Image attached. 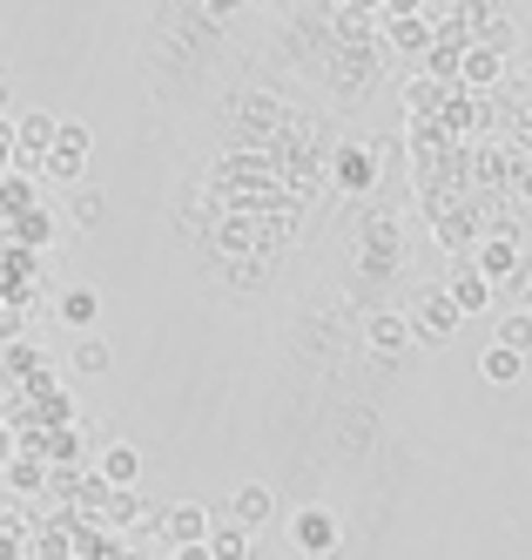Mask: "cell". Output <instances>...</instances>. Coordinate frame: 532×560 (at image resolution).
I'll return each mask as SVG.
<instances>
[{"label":"cell","mask_w":532,"mask_h":560,"mask_svg":"<svg viewBox=\"0 0 532 560\" xmlns=\"http://www.w3.org/2000/svg\"><path fill=\"white\" fill-rule=\"evenodd\" d=\"M68 365L81 372V378H102L108 365H115V351H108V338H74V358Z\"/></svg>","instance_id":"44dd1931"},{"label":"cell","mask_w":532,"mask_h":560,"mask_svg":"<svg viewBox=\"0 0 532 560\" xmlns=\"http://www.w3.org/2000/svg\"><path fill=\"white\" fill-rule=\"evenodd\" d=\"M472 48L506 55V48H512V14H499V8H472Z\"/></svg>","instance_id":"2e32d148"},{"label":"cell","mask_w":532,"mask_h":560,"mask_svg":"<svg viewBox=\"0 0 532 560\" xmlns=\"http://www.w3.org/2000/svg\"><path fill=\"white\" fill-rule=\"evenodd\" d=\"M465 325L459 317V304L445 298V284H431V291H418V304H412V345H445Z\"/></svg>","instance_id":"277c9868"},{"label":"cell","mask_w":532,"mask_h":560,"mask_svg":"<svg viewBox=\"0 0 532 560\" xmlns=\"http://www.w3.org/2000/svg\"><path fill=\"white\" fill-rule=\"evenodd\" d=\"M0 560H21V540H8V534H0Z\"/></svg>","instance_id":"f546056e"},{"label":"cell","mask_w":532,"mask_h":560,"mask_svg":"<svg viewBox=\"0 0 532 560\" xmlns=\"http://www.w3.org/2000/svg\"><path fill=\"white\" fill-rule=\"evenodd\" d=\"M478 378H485V385H519V378H525V358L506 351V345H485V351H478Z\"/></svg>","instance_id":"e0dca14e"},{"label":"cell","mask_w":532,"mask_h":560,"mask_svg":"<svg viewBox=\"0 0 532 560\" xmlns=\"http://www.w3.org/2000/svg\"><path fill=\"white\" fill-rule=\"evenodd\" d=\"M102 210H108V203H102V189H81L74 203H68V217H74L81 230H95V223H102Z\"/></svg>","instance_id":"d4e9b609"},{"label":"cell","mask_w":532,"mask_h":560,"mask_svg":"<svg viewBox=\"0 0 532 560\" xmlns=\"http://www.w3.org/2000/svg\"><path fill=\"white\" fill-rule=\"evenodd\" d=\"M493 345H506V351H532V311H506L499 317V331H493Z\"/></svg>","instance_id":"cb8c5ba5"},{"label":"cell","mask_w":532,"mask_h":560,"mask_svg":"<svg viewBox=\"0 0 532 560\" xmlns=\"http://www.w3.org/2000/svg\"><path fill=\"white\" fill-rule=\"evenodd\" d=\"M438 102V82H431V74H412V82H404V108H412V115H425Z\"/></svg>","instance_id":"484cf974"},{"label":"cell","mask_w":532,"mask_h":560,"mask_svg":"<svg viewBox=\"0 0 532 560\" xmlns=\"http://www.w3.org/2000/svg\"><path fill=\"white\" fill-rule=\"evenodd\" d=\"M250 540H257V534H243L236 520L223 513V520H216V534H210V560H257V553H250Z\"/></svg>","instance_id":"d6986e66"},{"label":"cell","mask_w":532,"mask_h":560,"mask_svg":"<svg viewBox=\"0 0 532 560\" xmlns=\"http://www.w3.org/2000/svg\"><path fill=\"white\" fill-rule=\"evenodd\" d=\"M257 560H263V553H257Z\"/></svg>","instance_id":"836d02e7"},{"label":"cell","mask_w":532,"mask_h":560,"mask_svg":"<svg viewBox=\"0 0 532 560\" xmlns=\"http://www.w3.org/2000/svg\"><path fill=\"white\" fill-rule=\"evenodd\" d=\"M61 149L88 155V149H95V129H88V122H61Z\"/></svg>","instance_id":"4316f807"},{"label":"cell","mask_w":532,"mask_h":560,"mask_svg":"<svg viewBox=\"0 0 532 560\" xmlns=\"http://www.w3.org/2000/svg\"><path fill=\"white\" fill-rule=\"evenodd\" d=\"M14 163H21V149H14V129H8V122H0V176H8Z\"/></svg>","instance_id":"83f0119b"},{"label":"cell","mask_w":532,"mask_h":560,"mask_svg":"<svg viewBox=\"0 0 532 560\" xmlns=\"http://www.w3.org/2000/svg\"><path fill=\"white\" fill-rule=\"evenodd\" d=\"M331 183H338L344 196H364V189L378 183V155L364 149V142H344V149L331 155Z\"/></svg>","instance_id":"ba28073f"},{"label":"cell","mask_w":532,"mask_h":560,"mask_svg":"<svg viewBox=\"0 0 532 560\" xmlns=\"http://www.w3.org/2000/svg\"><path fill=\"white\" fill-rule=\"evenodd\" d=\"M0 210H8V223H14V217H27V210H40L34 183H27V176H0Z\"/></svg>","instance_id":"603a6c76"},{"label":"cell","mask_w":532,"mask_h":560,"mask_svg":"<svg viewBox=\"0 0 532 560\" xmlns=\"http://www.w3.org/2000/svg\"><path fill=\"white\" fill-rule=\"evenodd\" d=\"M14 453H21V446H14V425L0 419V472H8V459H14Z\"/></svg>","instance_id":"f1b7e54d"},{"label":"cell","mask_w":532,"mask_h":560,"mask_svg":"<svg viewBox=\"0 0 532 560\" xmlns=\"http://www.w3.org/2000/svg\"><path fill=\"white\" fill-rule=\"evenodd\" d=\"M291 547L304 560H344V520L331 506H297L291 513Z\"/></svg>","instance_id":"6da1fadb"},{"label":"cell","mask_w":532,"mask_h":560,"mask_svg":"<svg viewBox=\"0 0 532 560\" xmlns=\"http://www.w3.org/2000/svg\"><path fill=\"white\" fill-rule=\"evenodd\" d=\"M519 284H525V291H532V264H525V277H519Z\"/></svg>","instance_id":"1f68e13d"},{"label":"cell","mask_w":532,"mask_h":560,"mask_svg":"<svg viewBox=\"0 0 532 560\" xmlns=\"http://www.w3.org/2000/svg\"><path fill=\"white\" fill-rule=\"evenodd\" d=\"M229 520H236L243 534H257V527H270V520H276V493L263 487V479H243V487L229 493Z\"/></svg>","instance_id":"9c48e42d"},{"label":"cell","mask_w":532,"mask_h":560,"mask_svg":"<svg viewBox=\"0 0 532 560\" xmlns=\"http://www.w3.org/2000/svg\"><path fill=\"white\" fill-rule=\"evenodd\" d=\"M364 338H371V351H404V345H412V317L378 311L371 325H364Z\"/></svg>","instance_id":"ac0fdd59"},{"label":"cell","mask_w":532,"mask_h":560,"mask_svg":"<svg viewBox=\"0 0 532 560\" xmlns=\"http://www.w3.org/2000/svg\"><path fill=\"white\" fill-rule=\"evenodd\" d=\"M176 560H210V547H182V553H176Z\"/></svg>","instance_id":"4dcf8cb0"},{"label":"cell","mask_w":532,"mask_h":560,"mask_svg":"<svg viewBox=\"0 0 532 560\" xmlns=\"http://www.w3.org/2000/svg\"><path fill=\"white\" fill-rule=\"evenodd\" d=\"M445 298L459 304V317H485V311H493V284H485V277H478L472 264L452 277V284H445Z\"/></svg>","instance_id":"4fadbf2b"},{"label":"cell","mask_w":532,"mask_h":560,"mask_svg":"<svg viewBox=\"0 0 532 560\" xmlns=\"http://www.w3.org/2000/svg\"><path fill=\"white\" fill-rule=\"evenodd\" d=\"M210 534H216V506H202V500H176L169 513H162V540H169V553L210 547Z\"/></svg>","instance_id":"5b68a950"},{"label":"cell","mask_w":532,"mask_h":560,"mask_svg":"<svg viewBox=\"0 0 532 560\" xmlns=\"http://www.w3.org/2000/svg\"><path fill=\"white\" fill-rule=\"evenodd\" d=\"M14 149H21V163L27 170H40V155H55V142H61V115H48V108H27V115H14Z\"/></svg>","instance_id":"8992f818"},{"label":"cell","mask_w":532,"mask_h":560,"mask_svg":"<svg viewBox=\"0 0 532 560\" xmlns=\"http://www.w3.org/2000/svg\"><path fill=\"white\" fill-rule=\"evenodd\" d=\"M8 487L27 493V500H48V493H55V466L34 459V453H14V459H8Z\"/></svg>","instance_id":"8fae6325"},{"label":"cell","mask_w":532,"mask_h":560,"mask_svg":"<svg viewBox=\"0 0 532 560\" xmlns=\"http://www.w3.org/2000/svg\"><path fill=\"white\" fill-rule=\"evenodd\" d=\"M0 236H8V250H48L55 244V217L48 210H27L14 223H0Z\"/></svg>","instance_id":"7c38bea8"},{"label":"cell","mask_w":532,"mask_h":560,"mask_svg":"<svg viewBox=\"0 0 532 560\" xmlns=\"http://www.w3.org/2000/svg\"><path fill=\"white\" fill-rule=\"evenodd\" d=\"M499 74H506V55H493V48H465L459 89H465V95H478V89H499Z\"/></svg>","instance_id":"5bb4252c"},{"label":"cell","mask_w":532,"mask_h":560,"mask_svg":"<svg viewBox=\"0 0 532 560\" xmlns=\"http://www.w3.org/2000/svg\"><path fill=\"white\" fill-rule=\"evenodd\" d=\"M338 34L344 42H371V34L385 42V14L378 8H338Z\"/></svg>","instance_id":"ffe728a7"},{"label":"cell","mask_w":532,"mask_h":560,"mask_svg":"<svg viewBox=\"0 0 532 560\" xmlns=\"http://www.w3.org/2000/svg\"><path fill=\"white\" fill-rule=\"evenodd\" d=\"M525 102H532V95H525Z\"/></svg>","instance_id":"d6a6232c"},{"label":"cell","mask_w":532,"mask_h":560,"mask_svg":"<svg viewBox=\"0 0 532 560\" xmlns=\"http://www.w3.org/2000/svg\"><path fill=\"white\" fill-rule=\"evenodd\" d=\"M81 170H88V155H74V149L55 142V155H40V170H34V176H48V183L68 189V183H81Z\"/></svg>","instance_id":"7402d4cb"},{"label":"cell","mask_w":532,"mask_h":560,"mask_svg":"<svg viewBox=\"0 0 532 560\" xmlns=\"http://www.w3.org/2000/svg\"><path fill=\"white\" fill-rule=\"evenodd\" d=\"M472 270L485 277V284H519V277H525V250H519V236L512 230H493V236H478V244H472Z\"/></svg>","instance_id":"3957f363"},{"label":"cell","mask_w":532,"mask_h":560,"mask_svg":"<svg viewBox=\"0 0 532 560\" xmlns=\"http://www.w3.org/2000/svg\"><path fill=\"white\" fill-rule=\"evenodd\" d=\"M378 14H385V42H391L398 55L425 61V55L438 48V27H431V14H425V8H412V0H391V8H378Z\"/></svg>","instance_id":"7a4b0ae2"},{"label":"cell","mask_w":532,"mask_h":560,"mask_svg":"<svg viewBox=\"0 0 532 560\" xmlns=\"http://www.w3.org/2000/svg\"><path fill=\"white\" fill-rule=\"evenodd\" d=\"M55 325L81 331V338H95V325H102V291H95V284H61V298H55Z\"/></svg>","instance_id":"52a82bcc"},{"label":"cell","mask_w":532,"mask_h":560,"mask_svg":"<svg viewBox=\"0 0 532 560\" xmlns=\"http://www.w3.org/2000/svg\"><path fill=\"white\" fill-rule=\"evenodd\" d=\"M8 372H14V378H27V385H34V378H48V351L27 345V338L0 345V378H8Z\"/></svg>","instance_id":"9a60e30c"},{"label":"cell","mask_w":532,"mask_h":560,"mask_svg":"<svg viewBox=\"0 0 532 560\" xmlns=\"http://www.w3.org/2000/svg\"><path fill=\"white\" fill-rule=\"evenodd\" d=\"M95 479H102L108 493H135V479H142V453L115 439V446H102V459H95Z\"/></svg>","instance_id":"30bf717a"}]
</instances>
